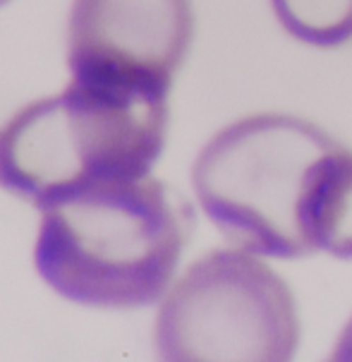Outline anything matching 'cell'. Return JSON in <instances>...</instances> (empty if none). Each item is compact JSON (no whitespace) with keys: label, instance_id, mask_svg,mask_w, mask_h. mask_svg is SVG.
I'll list each match as a JSON object with an SVG mask.
<instances>
[{"label":"cell","instance_id":"obj_5","mask_svg":"<svg viewBox=\"0 0 352 362\" xmlns=\"http://www.w3.org/2000/svg\"><path fill=\"white\" fill-rule=\"evenodd\" d=\"M192 36V0H75L67 65L82 82L168 94Z\"/></svg>","mask_w":352,"mask_h":362},{"label":"cell","instance_id":"obj_7","mask_svg":"<svg viewBox=\"0 0 352 362\" xmlns=\"http://www.w3.org/2000/svg\"><path fill=\"white\" fill-rule=\"evenodd\" d=\"M321 250L338 259H352V154L343 156L319 214Z\"/></svg>","mask_w":352,"mask_h":362},{"label":"cell","instance_id":"obj_2","mask_svg":"<svg viewBox=\"0 0 352 362\" xmlns=\"http://www.w3.org/2000/svg\"><path fill=\"white\" fill-rule=\"evenodd\" d=\"M194 230V211L156 177L91 187L43 209L36 272L86 308L134 310L170 286Z\"/></svg>","mask_w":352,"mask_h":362},{"label":"cell","instance_id":"obj_8","mask_svg":"<svg viewBox=\"0 0 352 362\" xmlns=\"http://www.w3.org/2000/svg\"><path fill=\"white\" fill-rule=\"evenodd\" d=\"M333 358L336 360H352V322L345 327L343 336H341V343H338Z\"/></svg>","mask_w":352,"mask_h":362},{"label":"cell","instance_id":"obj_1","mask_svg":"<svg viewBox=\"0 0 352 362\" xmlns=\"http://www.w3.org/2000/svg\"><path fill=\"white\" fill-rule=\"evenodd\" d=\"M348 149L295 115H250L223 127L196 156L192 185L230 245L264 257L321 250L319 214Z\"/></svg>","mask_w":352,"mask_h":362},{"label":"cell","instance_id":"obj_4","mask_svg":"<svg viewBox=\"0 0 352 362\" xmlns=\"http://www.w3.org/2000/svg\"><path fill=\"white\" fill-rule=\"evenodd\" d=\"M153 339L163 360H290L300 343L298 305L254 252L216 250L163 300Z\"/></svg>","mask_w":352,"mask_h":362},{"label":"cell","instance_id":"obj_3","mask_svg":"<svg viewBox=\"0 0 352 362\" xmlns=\"http://www.w3.org/2000/svg\"><path fill=\"white\" fill-rule=\"evenodd\" d=\"M160 91L75 79L0 127V187L41 211L110 182L149 175L163 151Z\"/></svg>","mask_w":352,"mask_h":362},{"label":"cell","instance_id":"obj_6","mask_svg":"<svg viewBox=\"0 0 352 362\" xmlns=\"http://www.w3.org/2000/svg\"><path fill=\"white\" fill-rule=\"evenodd\" d=\"M271 8L302 44L333 48L352 41V0H271Z\"/></svg>","mask_w":352,"mask_h":362},{"label":"cell","instance_id":"obj_9","mask_svg":"<svg viewBox=\"0 0 352 362\" xmlns=\"http://www.w3.org/2000/svg\"><path fill=\"white\" fill-rule=\"evenodd\" d=\"M5 3H10V0H0V8H3V5H5Z\"/></svg>","mask_w":352,"mask_h":362}]
</instances>
